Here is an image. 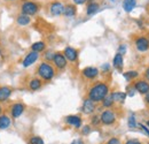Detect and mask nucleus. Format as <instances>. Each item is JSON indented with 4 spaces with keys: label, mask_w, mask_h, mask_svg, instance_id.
<instances>
[{
    "label": "nucleus",
    "mask_w": 149,
    "mask_h": 144,
    "mask_svg": "<svg viewBox=\"0 0 149 144\" xmlns=\"http://www.w3.org/2000/svg\"><path fill=\"white\" fill-rule=\"evenodd\" d=\"M109 84L107 82H95L93 85H91L87 98L93 100L94 103H101L108 95H109Z\"/></svg>",
    "instance_id": "nucleus-1"
},
{
    "label": "nucleus",
    "mask_w": 149,
    "mask_h": 144,
    "mask_svg": "<svg viewBox=\"0 0 149 144\" xmlns=\"http://www.w3.org/2000/svg\"><path fill=\"white\" fill-rule=\"evenodd\" d=\"M36 74H37V76L42 82H51L55 77L56 71L55 67L52 64L42 61V62H40L37 66Z\"/></svg>",
    "instance_id": "nucleus-2"
},
{
    "label": "nucleus",
    "mask_w": 149,
    "mask_h": 144,
    "mask_svg": "<svg viewBox=\"0 0 149 144\" xmlns=\"http://www.w3.org/2000/svg\"><path fill=\"white\" fill-rule=\"evenodd\" d=\"M100 120H101V125L104 127H111L116 125L117 122V114L115 111H112L111 108L108 109H103L100 114Z\"/></svg>",
    "instance_id": "nucleus-3"
},
{
    "label": "nucleus",
    "mask_w": 149,
    "mask_h": 144,
    "mask_svg": "<svg viewBox=\"0 0 149 144\" xmlns=\"http://www.w3.org/2000/svg\"><path fill=\"white\" fill-rule=\"evenodd\" d=\"M39 11V5L35 1H31V0H26V1H23L22 5H21V13L22 14H25L28 16H33L36 15Z\"/></svg>",
    "instance_id": "nucleus-4"
},
{
    "label": "nucleus",
    "mask_w": 149,
    "mask_h": 144,
    "mask_svg": "<svg viewBox=\"0 0 149 144\" xmlns=\"http://www.w3.org/2000/svg\"><path fill=\"white\" fill-rule=\"evenodd\" d=\"M25 104L22 103V102H14L10 104L9 106V116L13 119V120H16L19 119V116L25 112Z\"/></svg>",
    "instance_id": "nucleus-5"
},
{
    "label": "nucleus",
    "mask_w": 149,
    "mask_h": 144,
    "mask_svg": "<svg viewBox=\"0 0 149 144\" xmlns=\"http://www.w3.org/2000/svg\"><path fill=\"white\" fill-rule=\"evenodd\" d=\"M52 62H53V66L55 67V69H58V71H63L68 66V60L64 56L63 52H55L54 59Z\"/></svg>",
    "instance_id": "nucleus-6"
},
{
    "label": "nucleus",
    "mask_w": 149,
    "mask_h": 144,
    "mask_svg": "<svg viewBox=\"0 0 149 144\" xmlns=\"http://www.w3.org/2000/svg\"><path fill=\"white\" fill-rule=\"evenodd\" d=\"M64 124L68 126L72 127L74 129H80L83 127V119L80 115L77 114H70L64 118Z\"/></svg>",
    "instance_id": "nucleus-7"
},
{
    "label": "nucleus",
    "mask_w": 149,
    "mask_h": 144,
    "mask_svg": "<svg viewBox=\"0 0 149 144\" xmlns=\"http://www.w3.org/2000/svg\"><path fill=\"white\" fill-rule=\"evenodd\" d=\"M80 109H81V113L83 114H85V115H92V114H94V112L96 111V103H94L93 100L86 98V99H84Z\"/></svg>",
    "instance_id": "nucleus-8"
},
{
    "label": "nucleus",
    "mask_w": 149,
    "mask_h": 144,
    "mask_svg": "<svg viewBox=\"0 0 149 144\" xmlns=\"http://www.w3.org/2000/svg\"><path fill=\"white\" fill-rule=\"evenodd\" d=\"M134 43H135V47L139 52H147L149 50V39L147 37H136Z\"/></svg>",
    "instance_id": "nucleus-9"
},
{
    "label": "nucleus",
    "mask_w": 149,
    "mask_h": 144,
    "mask_svg": "<svg viewBox=\"0 0 149 144\" xmlns=\"http://www.w3.org/2000/svg\"><path fill=\"white\" fill-rule=\"evenodd\" d=\"M63 54L64 56L67 58L68 62H71V64H74L78 61V51L72 47V46H67L64 50H63Z\"/></svg>",
    "instance_id": "nucleus-10"
},
{
    "label": "nucleus",
    "mask_w": 149,
    "mask_h": 144,
    "mask_svg": "<svg viewBox=\"0 0 149 144\" xmlns=\"http://www.w3.org/2000/svg\"><path fill=\"white\" fill-rule=\"evenodd\" d=\"M64 6L65 5H63L61 1H54L49 5V13L53 16H61V15H63Z\"/></svg>",
    "instance_id": "nucleus-11"
},
{
    "label": "nucleus",
    "mask_w": 149,
    "mask_h": 144,
    "mask_svg": "<svg viewBox=\"0 0 149 144\" xmlns=\"http://www.w3.org/2000/svg\"><path fill=\"white\" fill-rule=\"evenodd\" d=\"M133 87L135 91H138L141 95H147L149 92V82L146 80H138L133 83Z\"/></svg>",
    "instance_id": "nucleus-12"
},
{
    "label": "nucleus",
    "mask_w": 149,
    "mask_h": 144,
    "mask_svg": "<svg viewBox=\"0 0 149 144\" xmlns=\"http://www.w3.org/2000/svg\"><path fill=\"white\" fill-rule=\"evenodd\" d=\"M38 59H39V53L33 52V51H30L29 53L23 58V60H22V66L25 67V68H26V67H30L31 65H33V64L37 61Z\"/></svg>",
    "instance_id": "nucleus-13"
},
{
    "label": "nucleus",
    "mask_w": 149,
    "mask_h": 144,
    "mask_svg": "<svg viewBox=\"0 0 149 144\" xmlns=\"http://www.w3.org/2000/svg\"><path fill=\"white\" fill-rule=\"evenodd\" d=\"M13 88L8 85H0V104L7 103L13 95Z\"/></svg>",
    "instance_id": "nucleus-14"
},
{
    "label": "nucleus",
    "mask_w": 149,
    "mask_h": 144,
    "mask_svg": "<svg viewBox=\"0 0 149 144\" xmlns=\"http://www.w3.org/2000/svg\"><path fill=\"white\" fill-rule=\"evenodd\" d=\"M99 74H100V71L96 67H85L81 71L83 77H85L86 80H95L97 78Z\"/></svg>",
    "instance_id": "nucleus-15"
},
{
    "label": "nucleus",
    "mask_w": 149,
    "mask_h": 144,
    "mask_svg": "<svg viewBox=\"0 0 149 144\" xmlns=\"http://www.w3.org/2000/svg\"><path fill=\"white\" fill-rule=\"evenodd\" d=\"M44 85V82L38 77V76H35V77H31L28 82V88L29 90L31 91H38L40 90Z\"/></svg>",
    "instance_id": "nucleus-16"
},
{
    "label": "nucleus",
    "mask_w": 149,
    "mask_h": 144,
    "mask_svg": "<svg viewBox=\"0 0 149 144\" xmlns=\"http://www.w3.org/2000/svg\"><path fill=\"white\" fill-rule=\"evenodd\" d=\"M12 125V118L7 113L0 114V130H6Z\"/></svg>",
    "instance_id": "nucleus-17"
},
{
    "label": "nucleus",
    "mask_w": 149,
    "mask_h": 144,
    "mask_svg": "<svg viewBox=\"0 0 149 144\" xmlns=\"http://www.w3.org/2000/svg\"><path fill=\"white\" fill-rule=\"evenodd\" d=\"M112 66H113L117 71L122 72V71H123V67H124V56L119 53L115 54V56H113V59H112Z\"/></svg>",
    "instance_id": "nucleus-18"
},
{
    "label": "nucleus",
    "mask_w": 149,
    "mask_h": 144,
    "mask_svg": "<svg viewBox=\"0 0 149 144\" xmlns=\"http://www.w3.org/2000/svg\"><path fill=\"white\" fill-rule=\"evenodd\" d=\"M110 96H111V98L113 99L115 104H116V103L123 104V103L126 100V98H127L126 92H122V91H113V92L110 93Z\"/></svg>",
    "instance_id": "nucleus-19"
},
{
    "label": "nucleus",
    "mask_w": 149,
    "mask_h": 144,
    "mask_svg": "<svg viewBox=\"0 0 149 144\" xmlns=\"http://www.w3.org/2000/svg\"><path fill=\"white\" fill-rule=\"evenodd\" d=\"M16 23L19 24V27H26L31 23V18L25 15V14H19L17 18H16Z\"/></svg>",
    "instance_id": "nucleus-20"
},
{
    "label": "nucleus",
    "mask_w": 149,
    "mask_h": 144,
    "mask_svg": "<svg viewBox=\"0 0 149 144\" xmlns=\"http://www.w3.org/2000/svg\"><path fill=\"white\" fill-rule=\"evenodd\" d=\"M31 51L33 52H37V53H41V52H45L46 51V43L42 42V40H39V42H36L31 45Z\"/></svg>",
    "instance_id": "nucleus-21"
},
{
    "label": "nucleus",
    "mask_w": 149,
    "mask_h": 144,
    "mask_svg": "<svg viewBox=\"0 0 149 144\" xmlns=\"http://www.w3.org/2000/svg\"><path fill=\"white\" fill-rule=\"evenodd\" d=\"M77 14V8L74 5H65L64 6V12H63V15L67 16V18H74V15Z\"/></svg>",
    "instance_id": "nucleus-22"
},
{
    "label": "nucleus",
    "mask_w": 149,
    "mask_h": 144,
    "mask_svg": "<svg viewBox=\"0 0 149 144\" xmlns=\"http://www.w3.org/2000/svg\"><path fill=\"white\" fill-rule=\"evenodd\" d=\"M99 9H100V5H99L97 2L92 1V2L88 4V6H87V8H86V14H87L88 16H92V15H94Z\"/></svg>",
    "instance_id": "nucleus-23"
},
{
    "label": "nucleus",
    "mask_w": 149,
    "mask_h": 144,
    "mask_svg": "<svg viewBox=\"0 0 149 144\" xmlns=\"http://www.w3.org/2000/svg\"><path fill=\"white\" fill-rule=\"evenodd\" d=\"M136 6V0H123V8L125 12L130 13Z\"/></svg>",
    "instance_id": "nucleus-24"
},
{
    "label": "nucleus",
    "mask_w": 149,
    "mask_h": 144,
    "mask_svg": "<svg viewBox=\"0 0 149 144\" xmlns=\"http://www.w3.org/2000/svg\"><path fill=\"white\" fill-rule=\"evenodd\" d=\"M123 76H124V78L127 82H131V81L135 80L139 76V73L136 72V71H127V72L123 73Z\"/></svg>",
    "instance_id": "nucleus-25"
},
{
    "label": "nucleus",
    "mask_w": 149,
    "mask_h": 144,
    "mask_svg": "<svg viewBox=\"0 0 149 144\" xmlns=\"http://www.w3.org/2000/svg\"><path fill=\"white\" fill-rule=\"evenodd\" d=\"M101 105H102V107H104L106 109H108V108H111L112 106L115 105V102H113V99L111 98V96L108 95V96L101 102Z\"/></svg>",
    "instance_id": "nucleus-26"
},
{
    "label": "nucleus",
    "mask_w": 149,
    "mask_h": 144,
    "mask_svg": "<svg viewBox=\"0 0 149 144\" xmlns=\"http://www.w3.org/2000/svg\"><path fill=\"white\" fill-rule=\"evenodd\" d=\"M28 144H45L44 142V138L42 137H40V136H38V135H32V136H30L29 138H28Z\"/></svg>",
    "instance_id": "nucleus-27"
},
{
    "label": "nucleus",
    "mask_w": 149,
    "mask_h": 144,
    "mask_svg": "<svg viewBox=\"0 0 149 144\" xmlns=\"http://www.w3.org/2000/svg\"><path fill=\"white\" fill-rule=\"evenodd\" d=\"M54 55H55V52H54V51H52V50H46V51L44 52V61L51 64V62L53 61V59H54Z\"/></svg>",
    "instance_id": "nucleus-28"
},
{
    "label": "nucleus",
    "mask_w": 149,
    "mask_h": 144,
    "mask_svg": "<svg viewBox=\"0 0 149 144\" xmlns=\"http://www.w3.org/2000/svg\"><path fill=\"white\" fill-rule=\"evenodd\" d=\"M127 126L130 128H138V122H136V119H135V115L134 114H131L127 119Z\"/></svg>",
    "instance_id": "nucleus-29"
},
{
    "label": "nucleus",
    "mask_w": 149,
    "mask_h": 144,
    "mask_svg": "<svg viewBox=\"0 0 149 144\" xmlns=\"http://www.w3.org/2000/svg\"><path fill=\"white\" fill-rule=\"evenodd\" d=\"M80 133L83 136H88L92 133V126L91 125H84L80 128Z\"/></svg>",
    "instance_id": "nucleus-30"
},
{
    "label": "nucleus",
    "mask_w": 149,
    "mask_h": 144,
    "mask_svg": "<svg viewBox=\"0 0 149 144\" xmlns=\"http://www.w3.org/2000/svg\"><path fill=\"white\" fill-rule=\"evenodd\" d=\"M99 125H101L100 115H97V114H92V115H91V126H99Z\"/></svg>",
    "instance_id": "nucleus-31"
},
{
    "label": "nucleus",
    "mask_w": 149,
    "mask_h": 144,
    "mask_svg": "<svg viewBox=\"0 0 149 144\" xmlns=\"http://www.w3.org/2000/svg\"><path fill=\"white\" fill-rule=\"evenodd\" d=\"M106 144H123L122 143V141H120V138H118V137H116V136H113V137H110Z\"/></svg>",
    "instance_id": "nucleus-32"
},
{
    "label": "nucleus",
    "mask_w": 149,
    "mask_h": 144,
    "mask_svg": "<svg viewBox=\"0 0 149 144\" xmlns=\"http://www.w3.org/2000/svg\"><path fill=\"white\" fill-rule=\"evenodd\" d=\"M138 127L140 128V130L143 133V134H146V136H148L149 137V128L146 125H143V124H138Z\"/></svg>",
    "instance_id": "nucleus-33"
},
{
    "label": "nucleus",
    "mask_w": 149,
    "mask_h": 144,
    "mask_svg": "<svg viewBox=\"0 0 149 144\" xmlns=\"http://www.w3.org/2000/svg\"><path fill=\"white\" fill-rule=\"evenodd\" d=\"M135 89H134V87H127L126 88V95H127V97H133L134 95H135Z\"/></svg>",
    "instance_id": "nucleus-34"
},
{
    "label": "nucleus",
    "mask_w": 149,
    "mask_h": 144,
    "mask_svg": "<svg viewBox=\"0 0 149 144\" xmlns=\"http://www.w3.org/2000/svg\"><path fill=\"white\" fill-rule=\"evenodd\" d=\"M126 51H127V47H126V45L122 44V45H119V47H118V50H117V53L124 55V54L126 53Z\"/></svg>",
    "instance_id": "nucleus-35"
},
{
    "label": "nucleus",
    "mask_w": 149,
    "mask_h": 144,
    "mask_svg": "<svg viewBox=\"0 0 149 144\" xmlns=\"http://www.w3.org/2000/svg\"><path fill=\"white\" fill-rule=\"evenodd\" d=\"M124 144H142V143H141V141L138 140V138H130V140H127Z\"/></svg>",
    "instance_id": "nucleus-36"
},
{
    "label": "nucleus",
    "mask_w": 149,
    "mask_h": 144,
    "mask_svg": "<svg viewBox=\"0 0 149 144\" xmlns=\"http://www.w3.org/2000/svg\"><path fill=\"white\" fill-rule=\"evenodd\" d=\"M70 144H85V142H84L83 138H76V140H74Z\"/></svg>",
    "instance_id": "nucleus-37"
},
{
    "label": "nucleus",
    "mask_w": 149,
    "mask_h": 144,
    "mask_svg": "<svg viewBox=\"0 0 149 144\" xmlns=\"http://www.w3.org/2000/svg\"><path fill=\"white\" fill-rule=\"evenodd\" d=\"M109 69H110V66H109L108 64L102 65V72H103V73H108V72H109Z\"/></svg>",
    "instance_id": "nucleus-38"
},
{
    "label": "nucleus",
    "mask_w": 149,
    "mask_h": 144,
    "mask_svg": "<svg viewBox=\"0 0 149 144\" xmlns=\"http://www.w3.org/2000/svg\"><path fill=\"white\" fill-rule=\"evenodd\" d=\"M72 1H74V5H84L87 0H72Z\"/></svg>",
    "instance_id": "nucleus-39"
},
{
    "label": "nucleus",
    "mask_w": 149,
    "mask_h": 144,
    "mask_svg": "<svg viewBox=\"0 0 149 144\" xmlns=\"http://www.w3.org/2000/svg\"><path fill=\"white\" fill-rule=\"evenodd\" d=\"M145 77H146V81L149 82V67L146 69V72H145Z\"/></svg>",
    "instance_id": "nucleus-40"
},
{
    "label": "nucleus",
    "mask_w": 149,
    "mask_h": 144,
    "mask_svg": "<svg viewBox=\"0 0 149 144\" xmlns=\"http://www.w3.org/2000/svg\"><path fill=\"white\" fill-rule=\"evenodd\" d=\"M145 102L147 103V105H149V92L147 95H145Z\"/></svg>",
    "instance_id": "nucleus-41"
},
{
    "label": "nucleus",
    "mask_w": 149,
    "mask_h": 144,
    "mask_svg": "<svg viewBox=\"0 0 149 144\" xmlns=\"http://www.w3.org/2000/svg\"><path fill=\"white\" fill-rule=\"evenodd\" d=\"M3 113V106H2V104H0V114H2Z\"/></svg>",
    "instance_id": "nucleus-42"
},
{
    "label": "nucleus",
    "mask_w": 149,
    "mask_h": 144,
    "mask_svg": "<svg viewBox=\"0 0 149 144\" xmlns=\"http://www.w3.org/2000/svg\"><path fill=\"white\" fill-rule=\"evenodd\" d=\"M146 126H147V127H148V128H149V120H148V121H147V122H146Z\"/></svg>",
    "instance_id": "nucleus-43"
},
{
    "label": "nucleus",
    "mask_w": 149,
    "mask_h": 144,
    "mask_svg": "<svg viewBox=\"0 0 149 144\" xmlns=\"http://www.w3.org/2000/svg\"><path fill=\"white\" fill-rule=\"evenodd\" d=\"M6 1H16V0H6Z\"/></svg>",
    "instance_id": "nucleus-44"
},
{
    "label": "nucleus",
    "mask_w": 149,
    "mask_h": 144,
    "mask_svg": "<svg viewBox=\"0 0 149 144\" xmlns=\"http://www.w3.org/2000/svg\"><path fill=\"white\" fill-rule=\"evenodd\" d=\"M0 55H1V47H0Z\"/></svg>",
    "instance_id": "nucleus-45"
},
{
    "label": "nucleus",
    "mask_w": 149,
    "mask_h": 144,
    "mask_svg": "<svg viewBox=\"0 0 149 144\" xmlns=\"http://www.w3.org/2000/svg\"><path fill=\"white\" fill-rule=\"evenodd\" d=\"M148 144H149V143H148Z\"/></svg>",
    "instance_id": "nucleus-46"
}]
</instances>
